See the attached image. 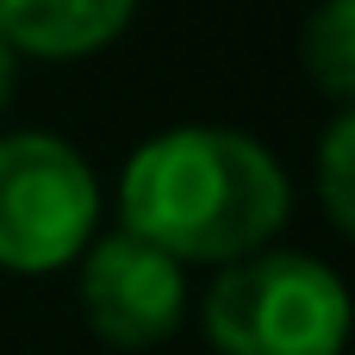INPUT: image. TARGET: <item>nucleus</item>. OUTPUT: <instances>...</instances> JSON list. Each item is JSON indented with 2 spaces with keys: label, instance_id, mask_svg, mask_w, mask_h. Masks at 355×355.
Segmentation results:
<instances>
[{
  "label": "nucleus",
  "instance_id": "nucleus-1",
  "mask_svg": "<svg viewBox=\"0 0 355 355\" xmlns=\"http://www.w3.org/2000/svg\"><path fill=\"white\" fill-rule=\"evenodd\" d=\"M119 225L175 262L225 268L287 225V175L243 131L181 125L125 162Z\"/></svg>",
  "mask_w": 355,
  "mask_h": 355
},
{
  "label": "nucleus",
  "instance_id": "nucleus-2",
  "mask_svg": "<svg viewBox=\"0 0 355 355\" xmlns=\"http://www.w3.org/2000/svg\"><path fill=\"white\" fill-rule=\"evenodd\" d=\"M206 337L218 355H343L349 287L300 250H250L218 268L206 293Z\"/></svg>",
  "mask_w": 355,
  "mask_h": 355
},
{
  "label": "nucleus",
  "instance_id": "nucleus-3",
  "mask_svg": "<svg viewBox=\"0 0 355 355\" xmlns=\"http://www.w3.org/2000/svg\"><path fill=\"white\" fill-rule=\"evenodd\" d=\"M100 225V181L87 156L50 131L0 137V268L50 275L87 250Z\"/></svg>",
  "mask_w": 355,
  "mask_h": 355
},
{
  "label": "nucleus",
  "instance_id": "nucleus-4",
  "mask_svg": "<svg viewBox=\"0 0 355 355\" xmlns=\"http://www.w3.org/2000/svg\"><path fill=\"white\" fill-rule=\"evenodd\" d=\"M187 312V275L168 250L131 237L125 225L112 237H87L81 250V318L112 349H156L175 337Z\"/></svg>",
  "mask_w": 355,
  "mask_h": 355
},
{
  "label": "nucleus",
  "instance_id": "nucleus-5",
  "mask_svg": "<svg viewBox=\"0 0 355 355\" xmlns=\"http://www.w3.org/2000/svg\"><path fill=\"white\" fill-rule=\"evenodd\" d=\"M137 0H0V37L25 56H87L131 25Z\"/></svg>",
  "mask_w": 355,
  "mask_h": 355
},
{
  "label": "nucleus",
  "instance_id": "nucleus-6",
  "mask_svg": "<svg viewBox=\"0 0 355 355\" xmlns=\"http://www.w3.org/2000/svg\"><path fill=\"white\" fill-rule=\"evenodd\" d=\"M300 62H306V75H312L331 100H349L355 94V0H324V6L306 19Z\"/></svg>",
  "mask_w": 355,
  "mask_h": 355
},
{
  "label": "nucleus",
  "instance_id": "nucleus-7",
  "mask_svg": "<svg viewBox=\"0 0 355 355\" xmlns=\"http://www.w3.org/2000/svg\"><path fill=\"white\" fill-rule=\"evenodd\" d=\"M318 193H324V212L337 231H355V119L337 112L331 131H324V150H318Z\"/></svg>",
  "mask_w": 355,
  "mask_h": 355
},
{
  "label": "nucleus",
  "instance_id": "nucleus-8",
  "mask_svg": "<svg viewBox=\"0 0 355 355\" xmlns=\"http://www.w3.org/2000/svg\"><path fill=\"white\" fill-rule=\"evenodd\" d=\"M12 81H19V50H12V44L0 37V106L12 100Z\"/></svg>",
  "mask_w": 355,
  "mask_h": 355
}]
</instances>
